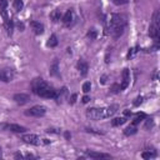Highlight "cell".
<instances>
[{
    "label": "cell",
    "instance_id": "obj_34",
    "mask_svg": "<svg viewBox=\"0 0 160 160\" xmlns=\"http://www.w3.org/2000/svg\"><path fill=\"white\" fill-rule=\"evenodd\" d=\"M86 131H88V132H92V134H102L101 131H96V130H94V129H89V128L86 129Z\"/></svg>",
    "mask_w": 160,
    "mask_h": 160
},
{
    "label": "cell",
    "instance_id": "obj_29",
    "mask_svg": "<svg viewBox=\"0 0 160 160\" xmlns=\"http://www.w3.org/2000/svg\"><path fill=\"white\" fill-rule=\"evenodd\" d=\"M115 5H124V4H128L130 0H111Z\"/></svg>",
    "mask_w": 160,
    "mask_h": 160
},
{
    "label": "cell",
    "instance_id": "obj_9",
    "mask_svg": "<svg viewBox=\"0 0 160 160\" xmlns=\"http://www.w3.org/2000/svg\"><path fill=\"white\" fill-rule=\"evenodd\" d=\"M122 81H121V85H120V89L121 90H125L128 86H129V82H130V70L128 68H125L122 70Z\"/></svg>",
    "mask_w": 160,
    "mask_h": 160
},
{
    "label": "cell",
    "instance_id": "obj_8",
    "mask_svg": "<svg viewBox=\"0 0 160 160\" xmlns=\"http://www.w3.org/2000/svg\"><path fill=\"white\" fill-rule=\"evenodd\" d=\"M14 79V71L11 69H2L0 70V80L4 82H9Z\"/></svg>",
    "mask_w": 160,
    "mask_h": 160
},
{
    "label": "cell",
    "instance_id": "obj_39",
    "mask_svg": "<svg viewBox=\"0 0 160 160\" xmlns=\"http://www.w3.org/2000/svg\"><path fill=\"white\" fill-rule=\"evenodd\" d=\"M70 138H71L70 132H68V131H66V132H65V139H70Z\"/></svg>",
    "mask_w": 160,
    "mask_h": 160
},
{
    "label": "cell",
    "instance_id": "obj_3",
    "mask_svg": "<svg viewBox=\"0 0 160 160\" xmlns=\"http://www.w3.org/2000/svg\"><path fill=\"white\" fill-rule=\"evenodd\" d=\"M159 32H160V11L155 10L152 14V19L150 22V28H149V35L158 41L159 39Z\"/></svg>",
    "mask_w": 160,
    "mask_h": 160
},
{
    "label": "cell",
    "instance_id": "obj_10",
    "mask_svg": "<svg viewBox=\"0 0 160 160\" xmlns=\"http://www.w3.org/2000/svg\"><path fill=\"white\" fill-rule=\"evenodd\" d=\"M12 99H14V100H15V102H16V104H19V105H24V104H26V102H29V101H30V96H29L28 94H24V92L15 94Z\"/></svg>",
    "mask_w": 160,
    "mask_h": 160
},
{
    "label": "cell",
    "instance_id": "obj_23",
    "mask_svg": "<svg viewBox=\"0 0 160 160\" xmlns=\"http://www.w3.org/2000/svg\"><path fill=\"white\" fill-rule=\"evenodd\" d=\"M12 6H14V9H15L16 11H20V10H22V8H24V1H22V0H14Z\"/></svg>",
    "mask_w": 160,
    "mask_h": 160
},
{
    "label": "cell",
    "instance_id": "obj_17",
    "mask_svg": "<svg viewBox=\"0 0 160 160\" xmlns=\"http://www.w3.org/2000/svg\"><path fill=\"white\" fill-rule=\"evenodd\" d=\"M72 18H74V12H72V10H68V11L64 14V16H62V22L66 24V25H69V24L71 22Z\"/></svg>",
    "mask_w": 160,
    "mask_h": 160
},
{
    "label": "cell",
    "instance_id": "obj_12",
    "mask_svg": "<svg viewBox=\"0 0 160 160\" xmlns=\"http://www.w3.org/2000/svg\"><path fill=\"white\" fill-rule=\"evenodd\" d=\"M30 26L36 35H41L44 32V25L39 21H30Z\"/></svg>",
    "mask_w": 160,
    "mask_h": 160
},
{
    "label": "cell",
    "instance_id": "obj_2",
    "mask_svg": "<svg viewBox=\"0 0 160 160\" xmlns=\"http://www.w3.org/2000/svg\"><path fill=\"white\" fill-rule=\"evenodd\" d=\"M126 26V18L121 14H112L109 22V31L112 38L118 39L124 34Z\"/></svg>",
    "mask_w": 160,
    "mask_h": 160
},
{
    "label": "cell",
    "instance_id": "obj_30",
    "mask_svg": "<svg viewBox=\"0 0 160 160\" xmlns=\"http://www.w3.org/2000/svg\"><path fill=\"white\" fill-rule=\"evenodd\" d=\"M141 102H142V96H138L132 104H134V106H139Z\"/></svg>",
    "mask_w": 160,
    "mask_h": 160
},
{
    "label": "cell",
    "instance_id": "obj_33",
    "mask_svg": "<svg viewBox=\"0 0 160 160\" xmlns=\"http://www.w3.org/2000/svg\"><path fill=\"white\" fill-rule=\"evenodd\" d=\"M46 132H52V134H58V132H59V130H58V129H54V128H49V129L46 130Z\"/></svg>",
    "mask_w": 160,
    "mask_h": 160
},
{
    "label": "cell",
    "instance_id": "obj_26",
    "mask_svg": "<svg viewBox=\"0 0 160 160\" xmlns=\"http://www.w3.org/2000/svg\"><path fill=\"white\" fill-rule=\"evenodd\" d=\"M90 89H91V82H90V81H85V82L82 84V91L86 94V92L90 91Z\"/></svg>",
    "mask_w": 160,
    "mask_h": 160
},
{
    "label": "cell",
    "instance_id": "obj_21",
    "mask_svg": "<svg viewBox=\"0 0 160 160\" xmlns=\"http://www.w3.org/2000/svg\"><path fill=\"white\" fill-rule=\"evenodd\" d=\"M136 131H138L136 126L131 124L130 126H128V128L124 130V135H126V136H130V135H134V134H136Z\"/></svg>",
    "mask_w": 160,
    "mask_h": 160
},
{
    "label": "cell",
    "instance_id": "obj_28",
    "mask_svg": "<svg viewBox=\"0 0 160 160\" xmlns=\"http://www.w3.org/2000/svg\"><path fill=\"white\" fill-rule=\"evenodd\" d=\"M111 91H112L114 94H116V92L121 91V89H120V85H118V84H114V85L111 86Z\"/></svg>",
    "mask_w": 160,
    "mask_h": 160
},
{
    "label": "cell",
    "instance_id": "obj_22",
    "mask_svg": "<svg viewBox=\"0 0 160 160\" xmlns=\"http://www.w3.org/2000/svg\"><path fill=\"white\" fill-rule=\"evenodd\" d=\"M58 42H59V41H58V38H56V35H55V34H52V35L49 38V40H48V44H46V45H48L49 48H55V46L58 45Z\"/></svg>",
    "mask_w": 160,
    "mask_h": 160
},
{
    "label": "cell",
    "instance_id": "obj_36",
    "mask_svg": "<svg viewBox=\"0 0 160 160\" xmlns=\"http://www.w3.org/2000/svg\"><path fill=\"white\" fill-rule=\"evenodd\" d=\"M106 79H108V76H106V75H102L101 79H100V80H101V84H105V82H106Z\"/></svg>",
    "mask_w": 160,
    "mask_h": 160
},
{
    "label": "cell",
    "instance_id": "obj_7",
    "mask_svg": "<svg viewBox=\"0 0 160 160\" xmlns=\"http://www.w3.org/2000/svg\"><path fill=\"white\" fill-rule=\"evenodd\" d=\"M69 96V91H68V88L66 86H62L60 90H56V94H55V100L58 104H61L64 100H66V98Z\"/></svg>",
    "mask_w": 160,
    "mask_h": 160
},
{
    "label": "cell",
    "instance_id": "obj_37",
    "mask_svg": "<svg viewBox=\"0 0 160 160\" xmlns=\"http://www.w3.org/2000/svg\"><path fill=\"white\" fill-rule=\"evenodd\" d=\"M15 158H16V159H22V158H25V156H24L22 154H20V152H16V154H15Z\"/></svg>",
    "mask_w": 160,
    "mask_h": 160
},
{
    "label": "cell",
    "instance_id": "obj_18",
    "mask_svg": "<svg viewBox=\"0 0 160 160\" xmlns=\"http://www.w3.org/2000/svg\"><path fill=\"white\" fill-rule=\"evenodd\" d=\"M5 22V29H6V32H8V35H12V30H14V22H12V20L11 19H8L6 21H4Z\"/></svg>",
    "mask_w": 160,
    "mask_h": 160
},
{
    "label": "cell",
    "instance_id": "obj_24",
    "mask_svg": "<svg viewBox=\"0 0 160 160\" xmlns=\"http://www.w3.org/2000/svg\"><path fill=\"white\" fill-rule=\"evenodd\" d=\"M86 36H88L90 40H95V39H96V36H98V31H96V29H94V28L89 29V31H88Z\"/></svg>",
    "mask_w": 160,
    "mask_h": 160
},
{
    "label": "cell",
    "instance_id": "obj_5",
    "mask_svg": "<svg viewBox=\"0 0 160 160\" xmlns=\"http://www.w3.org/2000/svg\"><path fill=\"white\" fill-rule=\"evenodd\" d=\"M46 112V108L44 105H35L30 109H28L25 111V115L26 116H35V118H40V116H44Z\"/></svg>",
    "mask_w": 160,
    "mask_h": 160
},
{
    "label": "cell",
    "instance_id": "obj_27",
    "mask_svg": "<svg viewBox=\"0 0 160 160\" xmlns=\"http://www.w3.org/2000/svg\"><path fill=\"white\" fill-rule=\"evenodd\" d=\"M8 8V0H0V11L6 10Z\"/></svg>",
    "mask_w": 160,
    "mask_h": 160
},
{
    "label": "cell",
    "instance_id": "obj_14",
    "mask_svg": "<svg viewBox=\"0 0 160 160\" xmlns=\"http://www.w3.org/2000/svg\"><path fill=\"white\" fill-rule=\"evenodd\" d=\"M78 70H79L80 75L85 76V75L88 74V70H89L88 62H86L85 60H79V61H78Z\"/></svg>",
    "mask_w": 160,
    "mask_h": 160
},
{
    "label": "cell",
    "instance_id": "obj_40",
    "mask_svg": "<svg viewBox=\"0 0 160 160\" xmlns=\"http://www.w3.org/2000/svg\"><path fill=\"white\" fill-rule=\"evenodd\" d=\"M18 26H19V28H20L21 30H24V25H22L21 22H19V24H18Z\"/></svg>",
    "mask_w": 160,
    "mask_h": 160
},
{
    "label": "cell",
    "instance_id": "obj_1",
    "mask_svg": "<svg viewBox=\"0 0 160 160\" xmlns=\"http://www.w3.org/2000/svg\"><path fill=\"white\" fill-rule=\"evenodd\" d=\"M31 89L38 96L45 98V99H54L55 94H56V90L50 84H48L45 80H42L41 78H36L32 80Z\"/></svg>",
    "mask_w": 160,
    "mask_h": 160
},
{
    "label": "cell",
    "instance_id": "obj_4",
    "mask_svg": "<svg viewBox=\"0 0 160 160\" xmlns=\"http://www.w3.org/2000/svg\"><path fill=\"white\" fill-rule=\"evenodd\" d=\"M86 118L90 120H100L104 119V108H89L86 109Z\"/></svg>",
    "mask_w": 160,
    "mask_h": 160
},
{
    "label": "cell",
    "instance_id": "obj_25",
    "mask_svg": "<svg viewBox=\"0 0 160 160\" xmlns=\"http://www.w3.org/2000/svg\"><path fill=\"white\" fill-rule=\"evenodd\" d=\"M141 156H142V159H151V158H155L156 154L155 152H150V151H144L141 154Z\"/></svg>",
    "mask_w": 160,
    "mask_h": 160
},
{
    "label": "cell",
    "instance_id": "obj_38",
    "mask_svg": "<svg viewBox=\"0 0 160 160\" xmlns=\"http://www.w3.org/2000/svg\"><path fill=\"white\" fill-rule=\"evenodd\" d=\"M124 114H125V116H129V115H131V111H129V110H125V111H124Z\"/></svg>",
    "mask_w": 160,
    "mask_h": 160
},
{
    "label": "cell",
    "instance_id": "obj_11",
    "mask_svg": "<svg viewBox=\"0 0 160 160\" xmlns=\"http://www.w3.org/2000/svg\"><path fill=\"white\" fill-rule=\"evenodd\" d=\"M86 156L91 158V159H109L110 155L109 154H104V152H96L92 150H85Z\"/></svg>",
    "mask_w": 160,
    "mask_h": 160
},
{
    "label": "cell",
    "instance_id": "obj_31",
    "mask_svg": "<svg viewBox=\"0 0 160 160\" xmlns=\"http://www.w3.org/2000/svg\"><path fill=\"white\" fill-rule=\"evenodd\" d=\"M152 126V119H146V124H145V128L149 129Z\"/></svg>",
    "mask_w": 160,
    "mask_h": 160
},
{
    "label": "cell",
    "instance_id": "obj_35",
    "mask_svg": "<svg viewBox=\"0 0 160 160\" xmlns=\"http://www.w3.org/2000/svg\"><path fill=\"white\" fill-rule=\"evenodd\" d=\"M89 101H90V98H89L88 95H85V96L82 98V102H84V104H86V102H89Z\"/></svg>",
    "mask_w": 160,
    "mask_h": 160
},
{
    "label": "cell",
    "instance_id": "obj_6",
    "mask_svg": "<svg viewBox=\"0 0 160 160\" xmlns=\"http://www.w3.org/2000/svg\"><path fill=\"white\" fill-rule=\"evenodd\" d=\"M21 140L26 144H31V145H40L41 144V139L35 135V134H25L21 136Z\"/></svg>",
    "mask_w": 160,
    "mask_h": 160
},
{
    "label": "cell",
    "instance_id": "obj_15",
    "mask_svg": "<svg viewBox=\"0 0 160 160\" xmlns=\"http://www.w3.org/2000/svg\"><path fill=\"white\" fill-rule=\"evenodd\" d=\"M118 109H119V106L118 105H110V106H108V108H104V116L105 118H110V116H112L114 114H116L118 112Z\"/></svg>",
    "mask_w": 160,
    "mask_h": 160
},
{
    "label": "cell",
    "instance_id": "obj_20",
    "mask_svg": "<svg viewBox=\"0 0 160 160\" xmlns=\"http://www.w3.org/2000/svg\"><path fill=\"white\" fill-rule=\"evenodd\" d=\"M50 18H51V20H52L54 22H58V21L61 19V11H60L59 9H55V10L50 14Z\"/></svg>",
    "mask_w": 160,
    "mask_h": 160
},
{
    "label": "cell",
    "instance_id": "obj_19",
    "mask_svg": "<svg viewBox=\"0 0 160 160\" xmlns=\"http://www.w3.org/2000/svg\"><path fill=\"white\" fill-rule=\"evenodd\" d=\"M124 122H126V116H120V118H115L111 120V125L112 126H120Z\"/></svg>",
    "mask_w": 160,
    "mask_h": 160
},
{
    "label": "cell",
    "instance_id": "obj_32",
    "mask_svg": "<svg viewBox=\"0 0 160 160\" xmlns=\"http://www.w3.org/2000/svg\"><path fill=\"white\" fill-rule=\"evenodd\" d=\"M76 98H78V95H76V94H72V95L70 96V100H69V102H70V104H74V102L76 101Z\"/></svg>",
    "mask_w": 160,
    "mask_h": 160
},
{
    "label": "cell",
    "instance_id": "obj_16",
    "mask_svg": "<svg viewBox=\"0 0 160 160\" xmlns=\"http://www.w3.org/2000/svg\"><path fill=\"white\" fill-rule=\"evenodd\" d=\"M50 75L51 76H58L59 75V60L54 59V61L50 65Z\"/></svg>",
    "mask_w": 160,
    "mask_h": 160
},
{
    "label": "cell",
    "instance_id": "obj_13",
    "mask_svg": "<svg viewBox=\"0 0 160 160\" xmlns=\"http://www.w3.org/2000/svg\"><path fill=\"white\" fill-rule=\"evenodd\" d=\"M5 128H6L8 130L12 131V132H19V134L26 131V128H24V126H21V125H18V124H8V125H5Z\"/></svg>",
    "mask_w": 160,
    "mask_h": 160
}]
</instances>
